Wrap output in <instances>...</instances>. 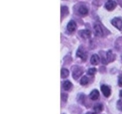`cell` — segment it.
I'll list each match as a JSON object with an SVG mask.
<instances>
[{"label": "cell", "mask_w": 122, "mask_h": 114, "mask_svg": "<svg viewBox=\"0 0 122 114\" xmlns=\"http://www.w3.org/2000/svg\"><path fill=\"white\" fill-rule=\"evenodd\" d=\"M79 34L81 36L82 38H85V39H87V38L90 37L91 36V32L89 30H82L79 31Z\"/></svg>", "instance_id": "7"}, {"label": "cell", "mask_w": 122, "mask_h": 114, "mask_svg": "<svg viewBox=\"0 0 122 114\" xmlns=\"http://www.w3.org/2000/svg\"><path fill=\"white\" fill-rule=\"evenodd\" d=\"M116 5H117L116 2L114 1H113V0H108V1L105 4V9L109 10V11H112V10L115 9Z\"/></svg>", "instance_id": "2"}, {"label": "cell", "mask_w": 122, "mask_h": 114, "mask_svg": "<svg viewBox=\"0 0 122 114\" xmlns=\"http://www.w3.org/2000/svg\"><path fill=\"white\" fill-rule=\"evenodd\" d=\"M88 83H89V78H88L86 76H84V77H82L81 80H80V84H81L82 85H86Z\"/></svg>", "instance_id": "15"}, {"label": "cell", "mask_w": 122, "mask_h": 114, "mask_svg": "<svg viewBox=\"0 0 122 114\" xmlns=\"http://www.w3.org/2000/svg\"><path fill=\"white\" fill-rule=\"evenodd\" d=\"M118 85L120 87H122V77H120L118 78Z\"/></svg>", "instance_id": "21"}, {"label": "cell", "mask_w": 122, "mask_h": 114, "mask_svg": "<svg viewBox=\"0 0 122 114\" xmlns=\"http://www.w3.org/2000/svg\"><path fill=\"white\" fill-rule=\"evenodd\" d=\"M66 29L69 32H73L76 29V24L74 21H70L66 26Z\"/></svg>", "instance_id": "4"}, {"label": "cell", "mask_w": 122, "mask_h": 114, "mask_svg": "<svg viewBox=\"0 0 122 114\" xmlns=\"http://www.w3.org/2000/svg\"><path fill=\"white\" fill-rule=\"evenodd\" d=\"M82 72V70L80 68H76L75 69H73V71H72V77L75 79H77L78 78H79V76H81Z\"/></svg>", "instance_id": "6"}, {"label": "cell", "mask_w": 122, "mask_h": 114, "mask_svg": "<svg viewBox=\"0 0 122 114\" xmlns=\"http://www.w3.org/2000/svg\"><path fill=\"white\" fill-rule=\"evenodd\" d=\"M107 58H108V60H110V59L112 60L114 59V56H113V53H112V50H109L108 52V53H107Z\"/></svg>", "instance_id": "17"}, {"label": "cell", "mask_w": 122, "mask_h": 114, "mask_svg": "<svg viewBox=\"0 0 122 114\" xmlns=\"http://www.w3.org/2000/svg\"><path fill=\"white\" fill-rule=\"evenodd\" d=\"M78 11H79V13L80 14H82V15H86L88 14V12H89V10H88V9L86 7V6H80L79 8V9H78Z\"/></svg>", "instance_id": "11"}, {"label": "cell", "mask_w": 122, "mask_h": 114, "mask_svg": "<svg viewBox=\"0 0 122 114\" xmlns=\"http://www.w3.org/2000/svg\"><path fill=\"white\" fill-rule=\"evenodd\" d=\"M68 75H69V71L66 68H62V69H61V78H66Z\"/></svg>", "instance_id": "13"}, {"label": "cell", "mask_w": 122, "mask_h": 114, "mask_svg": "<svg viewBox=\"0 0 122 114\" xmlns=\"http://www.w3.org/2000/svg\"><path fill=\"white\" fill-rule=\"evenodd\" d=\"M112 24L118 30H122V19L121 18H114L112 20Z\"/></svg>", "instance_id": "1"}, {"label": "cell", "mask_w": 122, "mask_h": 114, "mask_svg": "<svg viewBox=\"0 0 122 114\" xmlns=\"http://www.w3.org/2000/svg\"><path fill=\"white\" fill-rule=\"evenodd\" d=\"M63 89L66 90H70L72 87V83L70 81H65L63 83Z\"/></svg>", "instance_id": "12"}, {"label": "cell", "mask_w": 122, "mask_h": 114, "mask_svg": "<svg viewBox=\"0 0 122 114\" xmlns=\"http://www.w3.org/2000/svg\"><path fill=\"white\" fill-rule=\"evenodd\" d=\"M87 73L89 75H95V73H96V69H95V68H89V70H88Z\"/></svg>", "instance_id": "16"}, {"label": "cell", "mask_w": 122, "mask_h": 114, "mask_svg": "<svg viewBox=\"0 0 122 114\" xmlns=\"http://www.w3.org/2000/svg\"><path fill=\"white\" fill-rule=\"evenodd\" d=\"M101 90L102 94H104V96H105L106 97H108L110 96L111 94V90L109 87L107 85H102L101 86Z\"/></svg>", "instance_id": "5"}, {"label": "cell", "mask_w": 122, "mask_h": 114, "mask_svg": "<svg viewBox=\"0 0 122 114\" xmlns=\"http://www.w3.org/2000/svg\"><path fill=\"white\" fill-rule=\"evenodd\" d=\"M117 107L118 108V109L122 111V100H118L117 103Z\"/></svg>", "instance_id": "19"}, {"label": "cell", "mask_w": 122, "mask_h": 114, "mask_svg": "<svg viewBox=\"0 0 122 114\" xmlns=\"http://www.w3.org/2000/svg\"><path fill=\"white\" fill-rule=\"evenodd\" d=\"M99 97V92L98 90H93L90 94V98L92 100H96Z\"/></svg>", "instance_id": "9"}, {"label": "cell", "mask_w": 122, "mask_h": 114, "mask_svg": "<svg viewBox=\"0 0 122 114\" xmlns=\"http://www.w3.org/2000/svg\"><path fill=\"white\" fill-rule=\"evenodd\" d=\"M65 13H68V8L65 6L61 7V14L64 15Z\"/></svg>", "instance_id": "18"}, {"label": "cell", "mask_w": 122, "mask_h": 114, "mask_svg": "<svg viewBox=\"0 0 122 114\" xmlns=\"http://www.w3.org/2000/svg\"><path fill=\"white\" fill-rule=\"evenodd\" d=\"M94 31H95V33L96 36L102 37L103 35V30L102 28V27L98 24H94Z\"/></svg>", "instance_id": "3"}, {"label": "cell", "mask_w": 122, "mask_h": 114, "mask_svg": "<svg viewBox=\"0 0 122 114\" xmlns=\"http://www.w3.org/2000/svg\"><path fill=\"white\" fill-rule=\"evenodd\" d=\"M76 56H77L78 57H79V58H81L83 60H86V57H87L86 54L85 53V52H84L82 49V48H79L77 50V52H76Z\"/></svg>", "instance_id": "8"}, {"label": "cell", "mask_w": 122, "mask_h": 114, "mask_svg": "<svg viewBox=\"0 0 122 114\" xmlns=\"http://www.w3.org/2000/svg\"><path fill=\"white\" fill-rule=\"evenodd\" d=\"M90 114H95V113H90Z\"/></svg>", "instance_id": "23"}, {"label": "cell", "mask_w": 122, "mask_h": 114, "mask_svg": "<svg viewBox=\"0 0 122 114\" xmlns=\"http://www.w3.org/2000/svg\"><path fill=\"white\" fill-rule=\"evenodd\" d=\"M61 97H62V100L65 102L66 100V99H67V95L65 94H62V96H61Z\"/></svg>", "instance_id": "20"}, {"label": "cell", "mask_w": 122, "mask_h": 114, "mask_svg": "<svg viewBox=\"0 0 122 114\" xmlns=\"http://www.w3.org/2000/svg\"><path fill=\"white\" fill-rule=\"evenodd\" d=\"M120 96H121V97H122V90H121L120 91Z\"/></svg>", "instance_id": "22"}, {"label": "cell", "mask_w": 122, "mask_h": 114, "mask_svg": "<svg viewBox=\"0 0 122 114\" xmlns=\"http://www.w3.org/2000/svg\"><path fill=\"white\" fill-rule=\"evenodd\" d=\"M90 62L92 65H97L99 62V56L97 54H94L91 57V59H90Z\"/></svg>", "instance_id": "10"}, {"label": "cell", "mask_w": 122, "mask_h": 114, "mask_svg": "<svg viewBox=\"0 0 122 114\" xmlns=\"http://www.w3.org/2000/svg\"><path fill=\"white\" fill-rule=\"evenodd\" d=\"M87 114H90V113H87Z\"/></svg>", "instance_id": "24"}, {"label": "cell", "mask_w": 122, "mask_h": 114, "mask_svg": "<svg viewBox=\"0 0 122 114\" xmlns=\"http://www.w3.org/2000/svg\"><path fill=\"white\" fill-rule=\"evenodd\" d=\"M103 109V106L100 104H98L94 106V110L95 113H100Z\"/></svg>", "instance_id": "14"}]
</instances>
